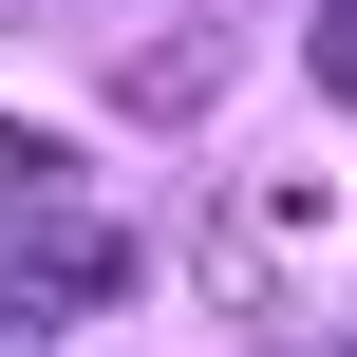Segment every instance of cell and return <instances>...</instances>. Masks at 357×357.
<instances>
[{"label":"cell","mask_w":357,"mask_h":357,"mask_svg":"<svg viewBox=\"0 0 357 357\" xmlns=\"http://www.w3.org/2000/svg\"><path fill=\"white\" fill-rule=\"evenodd\" d=\"M19 245V301L56 320V301H132V226H94V207H38V226H0Z\"/></svg>","instance_id":"cell-1"},{"label":"cell","mask_w":357,"mask_h":357,"mask_svg":"<svg viewBox=\"0 0 357 357\" xmlns=\"http://www.w3.org/2000/svg\"><path fill=\"white\" fill-rule=\"evenodd\" d=\"M113 94H132V113H207V94H226V38H151Z\"/></svg>","instance_id":"cell-2"},{"label":"cell","mask_w":357,"mask_h":357,"mask_svg":"<svg viewBox=\"0 0 357 357\" xmlns=\"http://www.w3.org/2000/svg\"><path fill=\"white\" fill-rule=\"evenodd\" d=\"M38 207H75V151L56 132H0V226H38Z\"/></svg>","instance_id":"cell-3"},{"label":"cell","mask_w":357,"mask_h":357,"mask_svg":"<svg viewBox=\"0 0 357 357\" xmlns=\"http://www.w3.org/2000/svg\"><path fill=\"white\" fill-rule=\"evenodd\" d=\"M320 94L357 113V0H320Z\"/></svg>","instance_id":"cell-4"},{"label":"cell","mask_w":357,"mask_h":357,"mask_svg":"<svg viewBox=\"0 0 357 357\" xmlns=\"http://www.w3.org/2000/svg\"><path fill=\"white\" fill-rule=\"evenodd\" d=\"M0 357H56V339H38V301H0Z\"/></svg>","instance_id":"cell-5"}]
</instances>
